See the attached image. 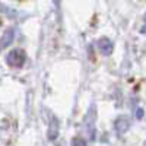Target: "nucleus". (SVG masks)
Segmentation results:
<instances>
[{"label":"nucleus","mask_w":146,"mask_h":146,"mask_svg":"<svg viewBox=\"0 0 146 146\" xmlns=\"http://www.w3.org/2000/svg\"><path fill=\"white\" fill-rule=\"evenodd\" d=\"M7 63L12 67H22L25 63V53L22 50H12L7 56Z\"/></svg>","instance_id":"nucleus-1"},{"label":"nucleus","mask_w":146,"mask_h":146,"mask_svg":"<svg viewBox=\"0 0 146 146\" xmlns=\"http://www.w3.org/2000/svg\"><path fill=\"white\" fill-rule=\"evenodd\" d=\"M98 50H100V53L102 54V56H110L113 53V50H114V44L111 42V40L110 38H101L100 41H98Z\"/></svg>","instance_id":"nucleus-2"},{"label":"nucleus","mask_w":146,"mask_h":146,"mask_svg":"<svg viewBox=\"0 0 146 146\" xmlns=\"http://www.w3.org/2000/svg\"><path fill=\"white\" fill-rule=\"evenodd\" d=\"M13 38H15V29L13 28L6 29L2 35V38H0V50H5L9 44H12Z\"/></svg>","instance_id":"nucleus-3"},{"label":"nucleus","mask_w":146,"mask_h":146,"mask_svg":"<svg viewBox=\"0 0 146 146\" xmlns=\"http://www.w3.org/2000/svg\"><path fill=\"white\" fill-rule=\"evenodd\" d=\"M114 127H115V131L118 133V135H124V133L129 130V127H130V121L126 117H118L115 120Z\"/></svg>","instance_id":"nucleus-4"},{"label":"nucleus","mask_w":146,"mask_h":146,"mask_svg":"<svg viewBox=\"0 0 146 146\" xmlns=\"http://www.w3.org/2000/svg\"><path fill=\"white\" fill-rule=\"evenodd\" d=\"M73 143H75V145H76V143H80V145H85V142H83V140H73Z\"/></svg>","instance_id":"nucleus-5"}]
</instances>
